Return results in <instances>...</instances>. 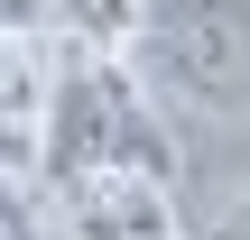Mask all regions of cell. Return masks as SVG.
<instances>
[{
  "label": "cell",
  "instance_id": "cell-4",
  "mask_svg": "<svg viewBox=\"0 0 250 240\" xmlns=\"http://www.w3.org/2000/svg\"><path fill=\"white\" fill-rule=\"evenodd\" d=\"M0 240H56L46 203H37V185H28V176H9V166H0Z\"/></svg>",
  "mask_w": 250,
  "mask_h": 240
},
{
  "label": "cell",
  "instance_id": "cell-2",
  "mask_svg": "<svg viewBox=\"0 0 250 240\" xmlns=\"http://www.w3.org/2000/svg\"><path fill=\"white\" fill-rule=\"evenodd\" d=\"M204 111L250 102V0H139V46Z\"/></svg>",
  "mask_w": 250,
  "mask_h": 240
},
{
  "label": "cell",
  "instance_id": "cell-1",
  "mask_svg": "<svg viewBox=\"0 0 250 240\" xmlns=\"http://www.w3.org/2000/svg\"><path fill=\"white\" fill-rule=\"evenodd\" d=\"M28 166H37L46 194L83 185L93 166H148V176H176V139L148 120V92L130 83L121 55H83V46H65V65L46 74V102H37Z\"/></svg>",
  "mask_w": 250,
  "mask_h": 240
},
{
  "label": "cell",
  "instance_id": "cell-3",
  "mask_svg": "<svg viewBox=\"0 0 250 240\" xmlns=\"http://www.w3.org/2000/svg\"><path fill=\"white\" fill-rule=\"evenodd\" d=\"M56 203H65V240H195L176 176H148V166H93Z\"/></svg>",
  "mask_w": 250,
  "mask_h": 240
}]
</instances>
